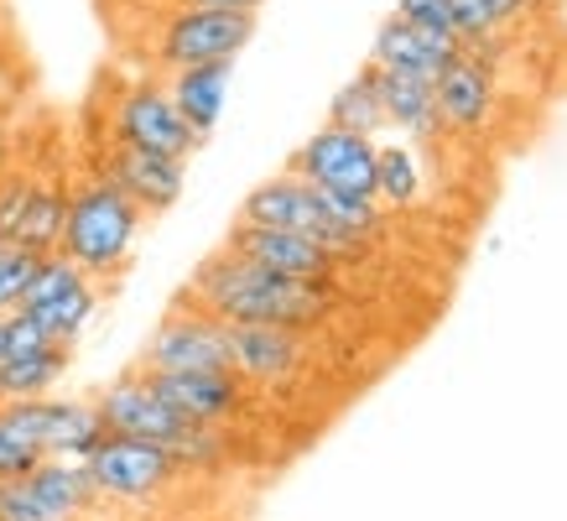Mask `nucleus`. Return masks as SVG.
Listing matches in <instances>:
<instances>
[{"mask_svg":"<svg viewBox=\"0 0 567 521\" xmlns=\"http://www.w3.org/2000/svg\"><path fill=\"white\" fill-rule=\"evenodd\" d=\"M100 303H104V287L94 277H84L73 260H63L58 251L52 256L37 260L32 282H27V293H21V308L37 329L48 334L52 345H79L84 329L100 318Z\"/></svg>","mask_w":567,"mask_h":521,"instance_id":"nucleus-4","label":"nucleus"},{"mask_svg":"<svg viewBox=\"0 0 567 521\" xmlns=\"http://www.w3.org/2000/svg\"><path fill=\"white\" fill-rule=\"evenodd\" d=\"M422 162H416L412 146H401V141H391V146H375V198L380 208H412L416 198H422Z\"/></svg>","mask_w":567,"mask_h":521,"instance_id":"nucleus-24","label":"nucleus"},{"mask_svg":"<svg viewBox=\"0 0 567 521\" xmlns=\"http://www.w3.org/2000/svg\"><path fill=\"white\" fill-rule=\"evenodd\" d=\"M489 11H495L499 27H516V21H526L536 11V0H484Z\"/></svg>","mask_w":567,"mask_h":521,"instance_id":"nucleus-29","label":"nucleus"},{"mask_svg":"<svg viewBox=\"0 0 567 521\" xmlns=\"http://www.w3.org/2000/svg\"><path fill=\"white\" fill-rule=\"evenodd\" d=\"M100 505L84 464L37 459L27 474L0 486V521H84Z\"/></svg>","mask_w":567,"mask_h":521,"instance_id":"nucleus-9","label":"nucleus"},{"mask_svg":"<svg viewBox=\"0 0 567 521\" xmlns=\"http://www.w3.org/2000/svg\"><path fill=\"white\" fill-rule=\"evenodd\" d=\"M229 79H235V63H198V69L167 73V94H173L177 115H183L204 141L214 136V125H219V115H224Z\"/></svg>","mask_w":567,"mask_h":521,"instance_id":"nucleus-20","label":"nucleus"},{"mask_svg":"<svg viewBox=\"0 0 567 521\" xmlns=\"http://www.w3.org/2000/svg\"><path fill=\"white\" fill-rule=\"evenodd\" d=\"M94 412H100L104 433L146 438V443L173 449L177 459H183V449L198 438V422H188L177 407H167V401L156 397V386L146 381L141 370H131V376H121V381L104 386L100 397H94Z\"/></svg>","mask_w":567,"mask_h":521,"instance_id":"nucleus-10","label":"nucleus"},{"mask_svg":"<svg viewBox=\"0 0 567 521\" xmlns=\"http://www.w3.org/2000/svg\"><path fill=\"white\" fill-rule=\"evenodd\" d=\"M0 121H6V110H0Z\"/></svg>","mask_w":567,"mask_h":521,"instance_id":"nucleus-32","label":"nucleus"},{"mask_svg":"<svg viewBox=\"0 0 567 521\" xmlns=\"http://www.w3.org/2000/svg\"><path fill=\"white\" fill-rule=\"evenodd\" d=\"M240 219H245V225H266V229H292V235H308V241H318L323 251H333L339 260L364 256V245H354L344 229L328 219L323 193L312 188V183H302V177H292V173L266 177L260 188L245 193Z\"/></svg>","mask_w":567,"mask_h":521,"instance_id":"nucleus-7","label":"nucleus"},{"mask_svg":"<svg viewBox=\"0 0 567 521\" xmlns=\"http://www.w3.org/2000/svg\"><path fill=\"white\" fill-rule=\"evenodd\" d=\"M183 297L214 313L219 324H271V329L312 334L339 308V282L281 277V272H266L256 260L214 251L208 260H198Z\"/></svg>","mask_w":567,"mask_h":521,"instance_id":"nucleus-1","label":"nucleus"},{"mask_svg":"<svg viewBox=\"0 0 567 521\" xmlns=\"http://www.w3.org/2000/svg\"><path fill=\"white\" fill-rule=\"evenodd\" d=\"M219 251H229V256H240V260H256V266L281 272V277H302V282H339V266H344L333 251H323V245L308 241V235L245 225V219L229 225Z\"/></svg>","mask_w":567,"mask_h":521,"instance_id":"nucleus-15","label":"nucleus"},{"mask_svg":"<svg viewBox=\"0 0 567 521\" xmlns=\"http://www.w3.org/2000/svg\"><path fill=\"white\" fill-rule=\"evenodd\" d=\"M308 365V334L271 324H229V370L245 386H287Z\"/></svg>","mask_w":567,"mask_h":521,"instance_id":"nucleus-18","label":"nucleus"},{"mask_svg":"<svg viewBox=\"0 0 567 521\" xmlns=\"http://www.w3.org/2000/svg\"><path fill=\"white\" fill-rule=\"evenodd\" d=\"M266 0H173V11H260Z\"/></svg>","mask_w":567,"mask_h":521,"instance_id":"nucleus-28","label":"nucleus"},{"mask_svg":"<svg viewBox=\"0 0 567 521\" xmlns=\"http://www.w3.org/2000/svg\"><path fill=\"white\" fill-rule=\"evenodd\" d=\"M458 42L453 37H437V32H422L412 21L401 17H385L375 27V42H370V63L385 73H412V79H427L437 84V73L458 58Z\"/></svg>","mask_w":567,"mask_h":521,"instance_id":"nucleus-19","label":"nucleus"},{"mask_svg":"<svg viewBox=\"0 0 567 521\" xmlns=\"http://www.w3.org/2000/svg\"><path fill=\"white\" fill-rule=\"evenodd\" d=\"M6 428L37 449L42 459H73L84 464L89 449L104 438V422L94 412V401H73V397H32V401H6L0 407Z\"/></svg>","mask_w":567,"mask_h":521,"instance_id":"nucleus-8","label":"nucleus"},{"mask_svg":"<svg viewBox=\"0 0 567 521\" xmlns=\"http://www.w3.org/2000/svg\"><path fill=\"white\" fill-rule=\"evenodd\" d=\"M84 474L100 501H156L167 486L183 480V459L162 443L146 438H125V433H104L84 459Z\"/></svg>","mask_w":567,"mask_h":521,"instance_id":"nucleus-3","label":"nucleus"},{"mask_svg":"<svg viewBox=\"0 0 567 521\" xmlns=\"http://www.w3.org/2000/svg\"><path fill=\"white\" fill-rule=\"evenodd\" d=\"M94 173L104 183H115L141 214H167L188 188V162L136 152V146H115V141H104V152L94 156Z\"/></svg>","mask_w":567,"mask_h":521,"instance_id":"nucleus-14","label":"nucleus"},{"mask_svg":"<svg viewBox=\"0 0 567 521\" xmlns=\"http://www.w3.org/2000/svg\"><path fill=\"white\" fill-rule=\"evenodd\" d=\"M104 141L136 146V152H156V156H177V162H188L204 146V136L177 115L167 84H156V79H131L115 94V104H110V136Z\"/></svg>","mask_w":567,"mask_h":521,"instance_id":"nucleus-6","label":"nucleus"},{"mask_svg":"<svg viewBox=\"0 0 567 521\" xmlns=\"http://www.w3.org/2000/svg\"><path fill=\"white\" fill-rule=\"evenodd\" d=\"M141 225H146V214L115 183L89 173L79 183H69V219H63L58 256L73 260L100 287H110V282H121L131 272V251L141 241Z\"/></svg>","mask_w":567,"mask_h":521,"instance_id":"nucleus-2","label":"nucleus"},{"mask_svg":"<svg viewBox=\"0 0 567 521\" xmlns=\"http://www.w3.org/2000/svg\"><path fill=\"white\" fill-rule=\"evenodd\" d=\"M6 162H11V146H6V136H0V173H6Z\"/></svg>","mask_w":567,"mask_h":521,"instance_id":"nucleus-30","label":"nucleus"},{"mask_svg":"<svg viewBox=\"0 0 567 521\" xmlns=\"http://www.w3.org/2000/svg\"><path fill=\"white\" fill-rule=\"evenodd\" d=\"M437 121L443 131H458V136H484L495 125V110H499V84H495V69L484 63L480 52H458L443 73H437Z\"/></svg>","mask_w":567,"mask_h":521,"instance_id":"nucleus-17","label":"nucleus"},{"mask_svg":"<svg viewBox=\"0 0 567 521\" xmlns=\"http://www.w3.org/2000/svg\"><path fill=\"white\" fill-rule=\"evenodd\" d=\"M37 459H42V453L27 449V443L6 428V417H0V486H6V480H17V474H27Z\"/></svg>","mask_w":567,"mask_h":521,"instance_id":"nucleus-27","label":"nucleus"},{"mask_svg":"<svg viewBox=\"0 0 567 521\" xmlns=\"http://www.w3.org/2000/svg\"><path fill=\"white\" fill-rule=\"evenodd\" d=\"M287 173L312 183V188H323V193L375 198V141L354 136V131H339V125H323V131H312L292 152Z\"/></svg>","mask_w":567,"mask_h":521,"instance_id":"nucleus-12","label":"nucleus"},{"mask_svg":"<svg viewBox=\"0 0 567 521\" xmlns=\"http://www.w3.org/2000/svg\"><path fill=\"white\" fill-rule=\"evenodd\" d=\"M370 69H375V63H370ZM375 94H380V110H385V125H395V131H406V136H416V141H432L443 131V121H437V94H432L427 79L375 69Z\"/></svg>","mask_w":567,"mask_h":521,"instance_id":"nucleus-21","label":"nucleus"},{"mask_svg":"<svg viewBox=\"0 0 567 521\" xmlns=\"http://www.w3.org/2000/svg\"><path fill=\"white\" fill-rule=\"evenodd\" d=\"M69 219V183L48 173H0V241L52 256Z\"/></svg>","mask_w":567,"mask_h":521,"instance_id":"nucleus-11","label":"nucleus"},{"mask_svg":"<svg viewBox=\"0 0 567 521\" xmlns=\"http://www.w3.org/2000/svg\"><path fill=\"white\" fill-rule=\"evenodd\" d=\"M0 360H6V318H0Z\"/></svg>","mask_w":567,"mask_h":521,"instance_id":"nucleus-31","label":"nucleus"},{"mask_svg":"<svg viewBox=\"0 0 567 521\" xmlns=\"http://www.w3.org/2000/svg\"><path fill=\"white\" fill-rule=\"evenodd\" d=\"M256 37V11H167L156 27L152 63L162 73L198 69V63H235Z\"/></svg>","mask_w":567,"mask_h":521,"instance_id":"nucleus-5","label":"nucleus"},{"mask_svg":"<svg viewBox=\"0 0 567 521\" xmlns=\"http://www.w3.org/2000/svg\"><path fill=\"white\" fill-rule=\"evenodd\" d=\"M73 349L69 345H42V349H21L0 360V407L6 401H32V397H52V386L69 376Z\"/></svg>","mask_w":567,"mask_h":521,"instance_id":"nucleus-22","label":"nucleus"},{"mask_svg":"<svg viewBox=\"0 0 567 521\" xmlns=\"http://www.w3.org/2000/svg\"><path fill=\"white\" fill-rule=\"evenodd\" d=\"M37 260H42V256H37V251H27V245L0 241V318L21 308V293H27V282H32Z\"/></svg>","mask_w":567,"mask_h":521,"instance_id":"nucleus-25","label":"nucleus"},{"mask_svg":"<svg viewBox=\"0 0 567 521\" xmlns=\"http://www.w3.org/2000/svg\"><path fill=\"white\" fill-rule=\"evenodd\" d=\"M136 370H229V324L183 297L146 339Z\"/></svg>","mask_w":567,"mask_h":521,"instance_id":"nucleus-13","label":"nucleus"},{"mask_svg":"<svg viewBox=\"0 0 567 521\" xmlns=\"http://www.w3.org/2000/svg\"><path fill=\"white\" fill-rule=\"evenodd\" d=\"M156 386V397L198 422V428H229L250 401V386L235 370H141Z\"/></svg>","mask_w":567,"mask_h":521,"instance_id":"nucleus-16","label":"nucleus"},{"mask_svg":"<svg viewBox=\"0 0 567 521\" xmlns=\"http://www.w3.org/2000/svg\"><path fill=\"white\" fill-rule=\"evenodd\" d=\"M395 17L422 27V32L453 37V0H395Z\"/></svg>","mask_w":567,"mask_h":521,"instance_id":"nucleus-26","label":"nucleus"},{"mask_svg":"<svg viewBox=\"0 0 567 521\" xmlns=\"http://www.w3.org/2000/svg\"><path fill=\"white\" fill-rule=\"evenodd\" d=\"M328 125L354 131V136H370V141H375V131H385V110H380L375 69H370V63H364V69L328 100Z\"/></svg>","mask_w":567,"mask_h":521,"instance_id":"nucleus-23","label":"nucleus"}]
</instances>
